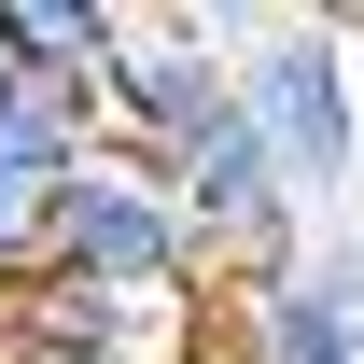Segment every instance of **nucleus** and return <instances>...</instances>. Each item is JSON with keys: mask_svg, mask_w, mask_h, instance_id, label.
<instances>
[{"mask_svg": "<svg viewBox=\"0 0 364 364\" xmlns=\"http://www.w3.org/2000/svg\"><path fill=\"white\" fill-rule=\"evenodd\" d=\"M0 98H14V56H0Z\"/></svg>", "mask_w": 364, "mask_h": 364, "instance_id": "obj_9", "label": "nucleus"}, {"mask_svg": "<svg viewBox=\"0 0 364 364\" xmlns=\"http://www.w3.org/2000/svg\"><path fill=\"white\" fill-rule=\"evenodd\" d=\"M85 154H98L85 98H43V85H14V98H0V294L43 267V238H56V210H70Z\"/></svg>", "mask_w": 364, "mask_h": 364, "instance_id": "obj_4", "label": "nucleus"}, {"mask_svg": "<svg viewBox=\"0 0 364 364\" xmlns=\"http://www.w3.org/2000/svg\"><path fill=\"white\" fill-rule=\"evenodd\" d=\"M112 43H127L112 0H0V56H14V85H43V98H85L112 70Z\"/></svg>", "mask_w": 364, "mask_h": 364, "instance_id": "obj_6", "label": "nucleus"}, {"mask_svg": "<svg viewBox=\"0 0 364 364\" xmlns=\"http://www.w3.org/2000/svg\"><path fill=\"white\" fill-rule=\"evenodd\" d=\"M294 280H309L322 309H336V322H350V336H364V225H336V238H309V252H294Z\"/></svg>", "mask_w": 364, "mask_h": 364, "instance_id": "obj_7", "label": "nucleus"}, {"mask_svg": "<svg viewBox=\"0 0 364 364\" xmlns=\"http://www.w3.org/2000/svg\"><path fill=\"white\" fill-rule=\"evenodd\" d=\"M225 14H127V43H112V70L85 85V127L98 154H127V168H154L182 127H210L225 112Z\"/></svg>", "mask_w": 364, "mask_h": 364, "instance_id": "obj_3", "label": "nucleus"}, {"mask_svg": "<svg viewBox=\"0 0 364 364\" xmlns=\"http://www.w3.org/2000/svg\"><path fill=\"white\" fill-rule=\"evenodd\" d=\"M14 294H85V309L140 322V336H182V322L210 309V252H196V225L168 210L154 168L85 154V182H70V210H56V238H43V267L14 280Z\"/></svg>", "mask_w": 364, "mask_h": 364, "instance_id": "obj_1", "label": "nucleus"}, {"mask_svg": "<svg viewBox=\"0 0 364 364\" xmlns=\"http://www.w3.org/2000/svg\"><path fill=\"white\" fill-rule=\"evenodd\" d=\"M294 252H309V238H294ZM210 309H225V364H364V336L322 309L294 267H267V280H225Z\"/></svg>", "mask_w": 364, "mask_h": 364, "instance_id": "obj_5", "label": "nucleus"}, {"mask_svg": "<svg viewBox=\"0 0 364 364\" xmlns=\"http://www.w3.org/2000/svg\"><path fill=\"white\" fill-rule=\"evenodd\" d=\"M0 364H182V350H140V336H112V350H85V336H0Z\"/></svg>", "mask_w": 364, "mask_h": 364, "instance_id": "obj_8", "label": "nucleus"}, {"mask_svg": "<svg viewBox=\"0 0 364 364\" xmlns=\"http://www.w3.org/2000/svg\"><path fill=\"white\" fill-rule=\"evenodd\" d=\"M225 98L238 127L267 140V168L294 210H336L364 182V85H350V28H322V14H267V28H238L225 43Z\"/></svg>", "mask_w": 364, "mask_h": 364, "instance_id": "obj_2", "label": "nucleus"}]
</instances>
